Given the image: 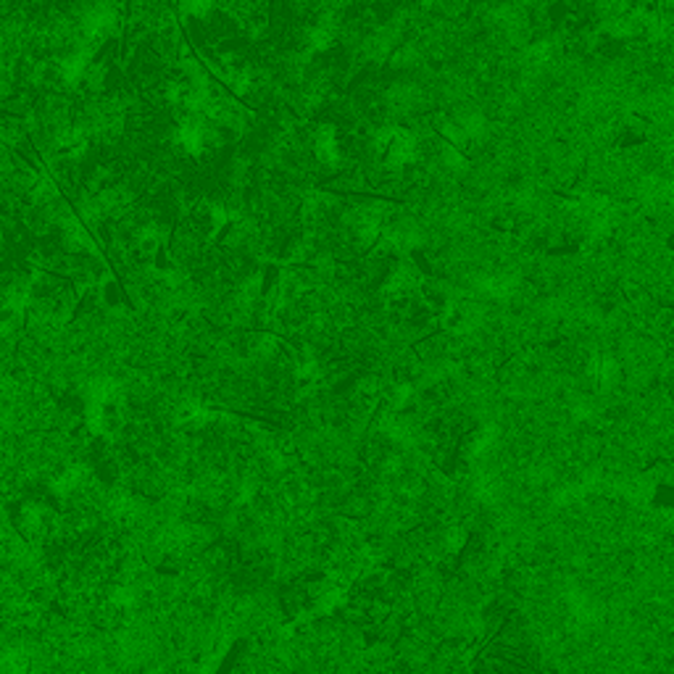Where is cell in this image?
<instances>
[{
  "mask_svg": "<svg viewBox=\"0 0 674 674\" xmlns=\"http://www.w3.org/2000/svg\"><path fill=\"white\" fill-rule=\"evenodd\" d=\"M88 53L85 50H77V53H69V56H64V61H61V77L66 80V82H77V80H82L85 77V72H88Z\"/></svg>",
  "mask_w": 674,
  "mask_h": 674,
  "instance_id": "1",
  "label": "cell"
},
{
  "mask_svg": "<svg viewBox=\"0 0 674 674\" xmlns=\"http://www.w3.org/2000/svg\"><path fill=\"white\" fill-rule=\"evenodd\" d=\"M209 5H211V0H185V8L190 13H203V11H209Z\"/></svg>",
  "mask_w": 674,
  "mask_h": 674,
  "instance_id": "2",
  "label": "cell"
}]
</instances>
